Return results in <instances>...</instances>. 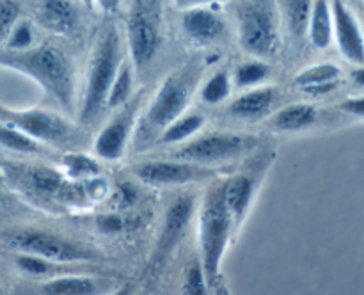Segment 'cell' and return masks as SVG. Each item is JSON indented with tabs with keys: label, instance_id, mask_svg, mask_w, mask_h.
<instances>
[{
	"label": "cell",
	"instance_id": "cell-1",
	"mask_svg": "<svg viewBox=\"0 0 364 295\" xmlns=\"http://www.w3.org/2000/svg\"><path fill=\"white\" fill-rule=\"evenodd\" d=\"M235 233L237 230L224 201L223 180H215L205 191L198 208V262L212 291L220 283L224 256Z\"/></svg>",
	"mask_w": 364,
	"mask_h": 295
},
{
	"label": "cell",
	"instance_id": "cell-2",
	"mask_svg": "<svg viewBox=\"0 0 364 295\" xmlns=\"http://www.w3.org/2000/svg\"><path fill=\"white\" fill-rule=\"evenodd\" d=\"M0 64L14 68L34 78L63 109L73 110L75 80L70 59L55 45H39L23 52H11L0 59Z\"/></svg>",
	"mask_w": 364,
	"mask_h": 295
},
{
	"label": "cell",
	"instance_id": "cell-3",
	"mask_svg": "<svg viewBox=\"0 0 364 295\" xmlns=\"http://www.w3.org/2000/svg\"><path fill=\"white\" fill-rule=\"evenodd\" d=\"M196 78L198 75L194 70H180L160 84L151 103L135 124V149H146L155 144L162 132L183 116L191 103Z\"/></svg>",
	"mask_w": 364,
	"mask_h": 295
},
{
	"label": "cell",
	"instance_id": "cell-4",
	"mask_svg": "<svg viewBox=\"0 0 364 295\" xmlns=\"http://www.w3.org/2000/svg\"><path fill=\"white\" fill-rule=\"evenodd\" d=\"M6 176L16 191L39 206L57 210L87 203L82 195L78 181L68 180L53 167L9 163L6 166Z\"/></svg>",
	"mask_w": 364,
	"mask_h": 295
},
{
	"label": "cell",
	"instance_id": "cell-5",
	"mask_svg": "<svg viewBox=\"0 0 364 295\" xmlns=\"http://www.w3.org/2000/svg\"><path fill=\"white\" fill-rule=\"evenodd\" d=\"M119 34L116 27H107L100 36L89 63L87 84H85L84 102L80 107V123L91 124L107 107L110 85L121 66Z\"/></svg>",
	"mask_w": 364,
	"mask_h": 295
},
{
	"label": "cell",
	"instance_id": "cell-6",
	"mask_svg": "<svg viewBox=\"0 0 364 295\" xmlns=\"http://www.w3.org/2000/svg\"><path fill=\"white\" fill-rule=\"evenodd\" d=\"M7 242L20 254L38 256L50 262L98 265L102 259V254L96 249L89 247L87 244H82L53 231L38 230V227H21V230L13 231Z\"/></svg>",
	"mask_w": 364,
	"mask_h": 295
},
{
	"label": "cell",
	"instance_id": "cell-7",
	"mask_svg": "<svg viewBox=\"0 0 364 295\" xmlns=\"http://www.w3.org/2000/svg\"><path fill=\"white\" fill-rule=\"evenodd\" d=\"M258 146L259 137L256 135L237 134V132H208L178 146L173 153V159L210 167L213 163L244 159L251 155Z\"/></svg>",
	"mask_w": 364,
	"mask_h": 295
},
{
	"label": "cell",
	"instance_id": "cell-8",
	"mask_svg": "<svg viewBox=\"0 0 364 295\" xmlns=\"http://www.w3.org/2000/svg\"><path fill=\"white\" fill-rule=\"evenodd\" d=\"M0 121L13 124L43 146H70L77 141L73 124L57 112L43 109L9 110L0 107Z\"/></svg>",
	"mask_w": 364,
	"mask_h": 295
},
{
	"label": "cell",
	"instance_id": "cell-9",
	"mask_svg": "<svg viewBox=\"0 0 364 295\" xmlns=\"http://www.w3.org/2000/svg\"><path fill=\"white\" fill-rule=\"evenodd\" d=\"M127 34L132 63L137 68L148 66L162 43L160 13L153 0H135L128 16Z\"/></svg>",
	"mask_w": 364,
	"mask_h": 295
},
{
	"label": "cell",
	"instance_id": "cell-10",
	"mask_svg": "<svg viewBox=\"0 0 364 295\" xmlns=\"http://www.w3.org/2000/svg\"><path fill=\"white\" fill-rule=\"evenodd\" d=\"M132 173L144 185L151 187H180V185L198 183V181L215 180L219 171L215 167L199 166V163L183 162V160H146L135 163Z\"/></svg>",
	"mask_w": 364,
	"mask_h": 295
},
{
	"label": "cell",
	"instance_id": "cell-11",
	"mask_svg": "<svg viewBox=\"0 0 364 295\" xmlns=\"http://www.w3.org/2000/svg\"><path fill=\"white\" fill-rule=\"evenodd\" d=\"M139 107H141V98H130V102L119 107V110L103 124L92 144L95 156L107 162H117L123 159L128 142L134 137L135 124L139 119Z\"/></svg>",
	"mask_w": 364,
	"mask_h": 295
},
{
	"label": "cell",
	"instance_id": "cell-12",
	"mask_svg": "<svg viewBox=\"0 0 364 295\" xmlns=\"http://www.w3.org/2000/svg\"><path fill=\"white\" fill-rule=\"evenodd\" d=\"M238 34L245 52L255 55H272L277 46V28L263 6L249 4L240 11Z\"/></svg>",
	"mask_w": 364,
	"mask_h": 295
},
{
	"label": "cell",
	"instance_id": "cell-13",
	"mask_svg": "<svg viewBox=\"0 0 364 295\" xmlns=\"http://www.w3.org/2000/svg\"><path fill=\"white\" fill-rule=\"evenodd\" d=\"M123 283L107 272L71 274L38 281L32 295H110Z\"/></svg>",
	"mask_w": 364,
	"mask_h": 295
},
{
	"label": "cell",
	"instance_id": "cell-14",
	"mask_svg": "<svg viewBox=\"0 0 364 295\" xmlns=\"http://www.w3.org/2000/svg\"><path fill=\"white\" fill-rule=\"evenodd\" d=\"M194 208L196 201L188 194L180 195L171 203L166 215H164L162 227H160L159 238H156L155 249H153V263L155 265H162L169 258L171 252L178 247L192 217H194Z\"/></svg>",
	"mask_w": 364,
	"mask_h": 295
},
{
	"label": "cell",
	"instance_id": "cell-15",
	"mask_svg": "<svg viewBox=\"0 0 364 295\" xmlns=\"http://www.w3.org/2000/svg\"><path fill=\"white\" fill-rule=\"evenodd\" d=\"M259 181H262V176H258L256 171L235 173L233 176H228L223 180L224 201H226L237 231L245 220V217L249 215V210H251L256 192H258Z\"/></svg>",
	"mask_w": 364,
	"mask_h": 295
},
{
	"label": "cell",
	"instance_id": "cell-16",
	"mask_svg": "<svg viewBox=\"0 0 364 295\" xmlns=\"http://www.w3.org/2000/svg\"><path fill=\"white\" fill-rule=\"evenodd\" d=\"M333 28L341 53L350 63L364 66V38L358 20L341 0H333Z\"/></svg>",
	"mask_w": 364,
	"mask_h": 295
},
{
	"label": "cell",
	"instance_id": "cell-17",
	"mask_svg": "<svg viewBox=\"0 0 364 295\" xmlns=\"http://www.w3.org/2000/svg\"><path fill=\"white\" fill-rule=\"evenodd\" d=\"M14 265L23 276L31 277L36 281L53 279V277L71 276V274H87V272H105L100 265H87V263H59L50 262V259L38 258L31 254L14 256Z\"/></svg>",
	"mask_w": 364,
	"mask_h": 295
},
{
	"label": "cell",
	"instance_id": "cell-18",
	"mask_svg": "<svg viewBox=\"0 0 364 295\" xmlns=\"http://www.w3.org/2000/svg\"><path fill=\"white\" fill-rule=\"evenodd\" d=\"M181 27H183L185 34L194 41L210 43L223 36L226 25L215 11L206 9V7H192L183 13Z\"/></svg>",
	"mask_w": 364,
	"mask_h": 295
},
{
	"label": "cell",
	"instance_id": "cell-19",
	"mask_svg": "<svg viewBox=\"0 0 364 295\" xmlns=\"http://www.w3.org/2000/svg\"><path fill=\"white\" fill-rule=\"evenodd\" d=\"M274 102H276V89L270 87V85H267V87H255L238 96L237 100H233L228 112L233 117H237V119L256 121L269 114Z\"/></svg>",
	"mask_w": 364,
	"mask_h": 295
},
{
	"label": "cell",
	"instance_id": "cell-20",
	"mask_svg": "<svg viewBox=\"0 0 364 295\" xmlns=\"http://www.w3.org/2000/svg\"><path fill=\"white\" fill-rule=\"evenodd\" d=\"M318 121V110L309 103H290L274 114L270 128L283 134H294L311 128Z\"/></svg>",
	"mask_w": 364,
	"mask_h": 295
},
{
	"label": "cell",
	"instance_id": "cell-21",
	"mask_svg": "<svg viewBox=\"0 0 364 295\" xmlns=\"http://www.w3.org/2000/svg\"><path fill=\"white\" fill-rule=\"evenodd\" d=\"M340 75L341 70L336 64H315V66H309L306 68L304 71H301V73L295 77V84H297L306 95L322 96L336 87Z\"/></svg>",
	"mask_w": 364,
	"mask_h": 295
},
{
	"label": "cell",
	"instance_id": "cell-22",
	"mask_svg": "<svg viewBox=\"0 0 364 295\" xmlns=\"http://www.w3.org/2000/svg\"><path fill=\"white\" fill-rule=\"evenodd\" d=\"M39 20L48 31L68 34L77 25V9L70 0H43Z\"/></svg>",
	"mask_w": 364,
	"mask_h": 295
},
{
	"label": "cell",
	"instance_id": "cell-23",
	"mask_svg": "<svg viewBox=\"0 0 364 295\" xmlns=\"http://www.w3.org/2000/svg\"><path fill=\"white\" fill-rule=\"evenodd\" d=\"M309 39H311L313 46L323 50L331 45L333 41V11H331L329 2L327 0H315L311 6V16H309L308 23Z\"/></svg>",
	"mask_w": 364,
	"mask_h": 295
},
{
	"label": "cell",
	"instance_id": "cell-24",
	"mask_svg": "<svg viewBox=\"0 0 364 295\" xmlns=\"http://www.w3.org/2000/svg\"><path fill=\"white\" fill-rule=\"evenodd\" d=\"M203 124H205V116L199 112L194 114H183L180 119L174 121L171 127H167L162 132V135L159 137L156 144L162 146H181L185 142H188L191 139H194L198 135V132L201 130Z\"/></svg>",
	"mask_w": 364,
	"mask_h": 295
},
{
	"label": "cell",
	"instance_id": "cell-25",
	"mask_svg": "<svg viewBox=\"0 0 364 295\" xmlns=\"http://www.w3.org/2000/svg\"><path fill=\"white\" fill-rule=\"evenodd\" d=\"M60 167L64 176L71 181H82L102 174V166L98 160L84 153H66L60 159Z\"/></svg>",
	"mask_w": 364,
	"mask_h": 295
},
{
	"label": "cell",
	"instance_id": "cell-26",
	"mask_svg": "<svg viewBox=\"0 0 364 295\" xmlns=\"http://www.w3.org/2000/svg\"><path fill=\"white\" fill-rule=\"evenodd\" d=\"M0 144L7 149H13V151L34 153V155L36 153H45L48 149L6 121H0Z\"/></svg>",
	"mask_w": 364,
	"mask_h": 295
},
{
	"label": "cell",
	"instance_id": "cell-27",
	"mask_svg": "<svg viewBox=\"0 0 364 295\" xmlns=\"http://www.w3.org/2000/svg\"><path fill=\"white\" fill-rule=\"evenodd\" d=\"M132 87H134V75H132V66L128 63H121L117 70L116 78L110 85L109 98H107V107L110 109H119L124 103L130 102Z\"/></svg>",
	"mask_w": 364,
	"mask_h": 295
},
{
	"label": "cell",
	"instance_id": "cell-28",
	"mask_svg": "<svg viewBox=\"0 0 364 295\" xmlns=\"http://www.w3.org/2000/svg\"><path fill=\"white\" fill-rule=\"evenodd\" d=\"M270 77V66L262 60H247L237 66L235 70V82L238 87H251L262 84L263 80Z\"/></svg>",
	"mask_w": 364,
	"mask_h": 295
},
{
	"label": "cell",
	"instance_id": "cell-29",
	"mask_svg": "<svg viewBox=\"0 0 364 295\" xmlns=\"http://www.w3.org/2000/svg\"><path fill=\"white\" fill-rule=\"evenodd\" d=\"M231 95V80L226 71L213 73L201 87V100L208 105H219Z\"/></svg>",
	"mask_w": 364,
	"mask_h": 295
},
{
	"label": "cell",
	"instance_id": "cell-30",
	"mask_svg": "<svg viewBox=\"0 0 364 295\" xmlns=\"http://www.w3.org/2000/svg\"><path fill=\"white\" fill-rule=\"evenodd\" d=\"M311 6V0H287L288 27L294 36H302L308 31Z\"/></svg>",
	"mask_w": 364,
	"mask_h": 295
},
{
	"label": "cell",
	"instance_id": "cell-31",
	"mask_svg": "<svg viewBox=\"0 0 364 295\" xmlns=\"http://www.w3.org/2000/svg\"><path fill=\"white\" fill-rule=\"evenodd\" d=\"M213 294L212 288L208 286L205 272H203L199 262H192L185 272L183 281V295H210Z\"/></svg>",
	"mask_w": 364,
	"mask_h": 295
},
{
	"label": "cell",
	"instance_id": "cell-32",
	"mask_svg": "<svg viewBox=\"0 0 364 295\" xmlns=\"http://www.w3.org/2000/svg\"><path fill=\"white\" fill-rule=\"evenodd\" d=\"M78 185H80L82 195H84V199L87 203L103 201V199L109 198L110 191H112V188H110V185H109V181H107L105 178L102 176V174H98V176L87 178V180L78 181Z\"/></svg>",
	"mask_w": 364,
	"mask_h": 295
},
{
	"label": "cell",
	"instance_id": "cell-33",
	"mask_svg": "<svg viewBox=\"0 0 364 295\" xmlns=\"http://www.w3.org/2000/svg\"><path fill=\"white\" fill-rule=\"evenodd\" d=\"M34 43V31H32V25L28 21H20L13 27L9 34V41H7V46H9L13 52H23V50H28Z\"/></svg>",
	"mask_w": 364,
	"mask_h": 295
},
{
	"label": "cell",
	"instance_id": "cell-34",
	"mask_svg": "<svg viewBox=\"0 0 364 295\" xmlns=\"http://www.w3.org/2000/svg\"><path fill=\"white\" fill-rule=\"evenodd\" d=\"M109 199H112V206L117 212L119 210H128L137 203L139 191L132 183H119L114 187V191H110Z\"/></svg>",
	"mask_w": 364,
	"mask_h": 295
},
{
	"label": "cell",
	"instance_id": "cell-35",
	"mask_svg": "<svg viewBox=\"0 0 364 295\" xmlns=\"http://www.w3.org/2000/svg\"><path fill=\"white\" fill-rule=\"evenodd\" d=\"M20 7L13 0H0V43L11 34L13 27L16 25Z\"/></svg>",
	"mask_w": 364,
	"mask_h": 295
},
{
	"label": "cell",
	"instance_id": "cell-36",
	"mask_svg": "<svg viewBox=\"0 0 364 295\" xmlns=\"http://www.w3.org/2000/svg\"><path fill=\"white\" fill-rule=\"evenodd\" d=\"M96 227L103 235H117L127 227V219L121 212H107L96 219Z\"/></svg>",
	"mask_w": 364,
	"mask_h": 295
},
{
	"label": "cell",
	"instance_id": "cell-37",
	"mask_svg": "<svg viewBox=\"0 0 364 295\" xmlns=\"http://www.w3.org/2000/svg\"><path fill=\"white\" fill-rule=\"evenodd\" d=\"M340 110L352 114V116L364 117V96L363 98H348L340 103Z\"/></svg>",
	"mask_w": 364,
	"mask_h": 295
},
{
	"label": "cell",
	"instance_id": "cell-38",
	"mask_svg": "<svg viewBox=\"0 0 364 295\" xmlns=\"http://www.w3.org/2000/svg\"><path fill=\"white\" fill-rule=\"evenodd\" d=\"M180 9H192V7H203V4L213 2V0H174Z\"/></svg>",
	"mask_w": 364,
	"mask_h": 295
},
{
	"label": "cell",
	"instance_id": "cell-39",
	"mask_svg": "<svg viewBox=\"0 0 364 295\" xmlns=\"http://www.w3.org/2000/svg\"><path fill=\"white\" fill-rule=\"evenodd\" d=\"M352 80H354L358 85H361V87H364V66L352 71Z\"/></svg>",
	"mask_w": 364,
	"mask_h": 295
},
{
	"label": "cell",
	"instance_id": "cell-40",
	"mask_svg": "<svg viewBox=\"0 0 364 295\" xmlns=\"http://www.w3.org/2000/svg\"><path fill=\"white\" fill-rule=\"evenodd\" d=\"M110 295H132V284L123 283L116 291H112Z\"/></svg>",
	"mask_w": 364,
	"mask_h": 295
},
{
	"label": "cell",
	"instance_id": "cell-41",
	"mask_svg": "<svg viewBox=\"0 0 364 295\" xmlns=\"http://www.w3.org/2000/svg\"><path fill=\"white\" fill-rule=\"evenodd\" d=\"M213 295H230V290H228L226 284L219 283L215 286V290H213Z\"/></svg>",
	"mask_w": 364,
	"mask_h": 295
},
{
	"label": "cell",
	"instance_id": "cell-42",
	"mask_svg": "<svg viewBox=\"0 0 364 295\" xmlns=\"http://www.w3.org/2000/svg\"><path fill=\"white\" fill-rule=\"evenodd\" d=\"M100 2H102L103 6L109 7V6H114V2H116V0H100Z\"/></svg>",
	"mask_w": 364,
	"mask_h": 295
},
{
	"label": "cell",
	"instance_id": "cell-43",
	"mask_svg": "<svg viewBox=\"0 0 364 295\" xmlns=\"http://www.w3.org/2000/svg\"><path fill=\"white\" fill-rule=\"evenodd\" d=\"M0 295H4V291H2V288H0Z\"/></svg>",
	"mask_w": 364,
	"mask_h": 295
}]
</instances>
